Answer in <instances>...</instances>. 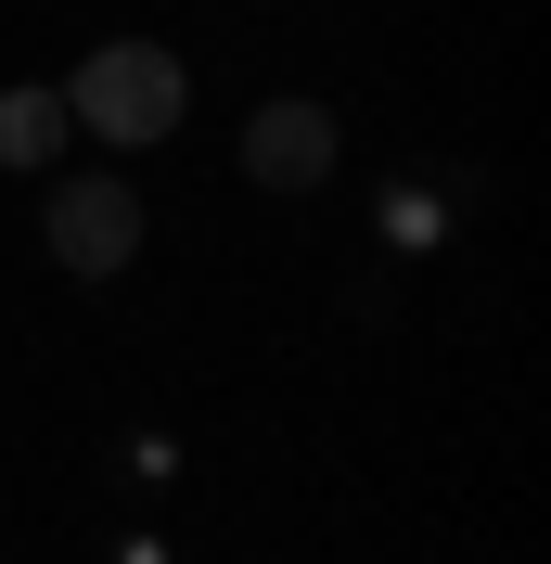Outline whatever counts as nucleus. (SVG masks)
<instances>
[{"mask_svg":"<svg viewBox=\"0 0 551 564\" xmlns=\"http://www.w3.org/2000/svg\"><path fill=\"white\" fill-rule=\"evenodd\" d=\"M65 116L90 141H168L180 129V52H154V39H104L90 65H77V90H65Z\"/></svg>","mask_w":551,"mask_h":564,"instance_id":"1","label":"nucleus"},{"mask_svg":"<svg viewBox=\"0 0 551 564\" xmlns=\"http://www.w3.org/2000/svg\"><path fill=\"white\" fill-rule=\"evenodd\" d=\"M52 257H65L77 282H116L141 257V193L129 180H65V193H52Z\"/></svg>","mask_w":551,"mask_h":564,"instance_id":"2","label":"nucleus"},{"mask_svg":"<svg viewBox=\"0 0 551 564\" xmlns=\"http://www.w3.org/2000/svg\"><path fill=\"white\" fill-rule=\"evenodd\" d=\"M244 180L257 193H321L334 180V116L321 104H257L244 116Z\"/></svg>","mask_w":551,"mask_h":564,"instance_id":"3","label":"nucleus"},{"mask_svg":"<svg viewBox=\"0 0 551 564\" xmlns=\"http://www.w3.org/2000/svg\"><path fill=\"white\" fill-rule=\"evenodd\" d=\"M65 90H0V167H52L65 154Z\"/></svg>","mask_w":551,"mask_h":564,"instance_id":"4","label":"nucleus"},{"mask_svg":"<svg viewBox=\"0 0 551 564\" xmlns=\"http://www.w3.org/2000/svg\"><path fill=\"white\" fill-rule=\"evenodd\" d=\"M385 245H436V193H398L385 206Z\"/></svg>","mask_w":551,"mask_h":564,"instance_id":"5","label":"nucleus"}]
</instances>
